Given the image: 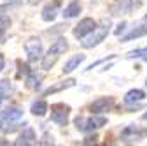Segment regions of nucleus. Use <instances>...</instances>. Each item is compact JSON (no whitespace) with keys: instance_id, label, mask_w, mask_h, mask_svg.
Masks as SVG:
<instances>
[{"instance_id":"obj_1","label":"nucleus","mask_w":147,"mask_h":146,"mask_svg":"<svg viewBox=\"0 0 147 146\" xmlns=\"http://www.w3.org/2000/svg\"><path fill=\"white\" fill-rule=\"evenodd\" d=\"M110 27H112V21H110L109 18H103V20H102L100 23H96V27L82 39V42H81L82 48L91 49V48L98 46L102 41H105V37H107L109 32H110Z\"/></svg>"},{"instance_id":"obj_2","label":"nucleus","mask_w":147,"mask_h":146,"mask_svg":"<svg viewBox=\"0 0 147 146\" xmlns=\"http://www.w3.org/2000/svg\"><path fill=\"white\" fill-rule=\"evenodd\" d=\"M67 49H68V42H67L65 37H60L56 42H53L51 48L47 49V53L42 57V69H44V70H49V69L54 65V62H56Z\"/></svg>"},{"instance_id":"obj_3","label":"nucleus","mask_w":147,"mask_h":146,"mask_svg":"<svg viewBox=\"0 0 147 146\" xmlns=\"http://www.w3.org/2000/svg\"><path fill=\"white\" fill-rule=\"evenodd\" d=\"M103 125H107V118L102 115H93V116H77L76 118V127L81 132H93L102 129Z\"/></svg>"},{"instance_id":"obj_4","label":"nucleus","mask_w":147,"mask_h":146,"mask_svg":"<svg viewBox=\"0 0 147 146\" xmlns=\"http://www.w3.org/2000/svg\"><path fill=\"white\" fill-rule=\"evenodd\" d=\"M147 137V129L140 125H128L121 130V141L124 143H138L140 139Z\"/></svg>"},{"instance_id":"obj_5","label":"nucleus","mask_w":147,"mask_h":146,"mask_svg":"<svg viewBox=\"0 0 147 146\" xmlns=\"http://www.w3.org/2000/svg\"><path fill=\"white\" fill-rule=\"evenodd\" d=\"M70 116V106L67 104H53L51 106V120L56 125H67Z\"/></svg>"},{"instance_id":"obj_6","label":"nucleus","mask_w":147,"mask_h":146,"mask_svg":"<svg viewBox=\"0 0 147 146\" xmlns=\"http://www.w3.org/2000/svg\"><path fill=\"white\" fill-rule=\"evenodd\" d=\"M140 5H142V0H117L110 11H112V14H116V16H121V14L133 12Z\"/></svg>"},{"instance_id":"obj_7","label":"nucleus","mask_w":147,"mask_h":146,"mask_svg":"<svg viewBox=\"0 0 147 146\" xmlns=\"http://www.w3.org/2000/svg\"><path fill=\"white\" fill-rule=\"evenodd\" d=\"M25 51L28 55V58L32 62L39 60L42 57V41L39 37H30L26 42H25Z\"/></svg>"},{"instance_id":"obj_8","label":"nucleus","mask_w":147,"mask_h":146,"mask_svg":"<svg viewBox=\"0 0 147 146\" xmlns=\"http://www.w3.org/2000/svg\"><path fill=\"white\" fill-rule=\"evenodd\" d=\"M114 107V99L112 97H100L96 100L91 102L89 109L93 115H103V113H109L110 109Z\"/></svg>"},{"instance_id":"obj_9","label":"nucleus","mask_w":147,"mask_h":146,"mask_svg":"<svg viewBox=\"0 0 147 146\" xmlns=\"http://www.w3.org/2000/svg\"><path fill=\"white\" fill-rule=\"evenodd\" d=\"M95 27H96V21L93 20V18H84V20H81L79 25L74 28V35H76L77 39H84Z\"/></svg>"},{"instance_id":"obj_10","label":"nucleus","mask_w":147,"mask_h":146,"mask_svg":"<svg viewBox=\"0 0 147 146\" xmlns=\"http://www.w3.org/2000/svg\"><path fill=\"white\" fill-rule=\"evenodd\" d=\"M60 5H61V0H53L47 5H44L42 9V20L44 21H53L56 18L58 11H60Z\"/></svg>"},{"instance_id":"obj_11","label":"nucleus","mask_w":147,"mask_h":146,"mask_svg":"<svg viewBox=\"0 0 147 146\" xmlns=\"http://www.w3.org/2000/svg\"><path fill=\"white\" fill-rule=\"evenodd\" d=\"M14 144H16V146H30V144H37V137H35L33 129L26 127V129L20 134V137L16 139V143H14Z\"/></svg>"},{"instance_id":"obj_12","label":"nucleus","mask_w":147,"mask_h":146,"mask_svg":"<svg viewBox=\"0 0 147 146\" xmlns=\"http://www.w3.org/2000/svg\"><path fill=\"white\" fill-rule=\"evenodd\" d=\"M144 35H147V23L138 25V27H135L133 30H130L126 35H123V37H121V42H130V41H133V39L144 37Z\"/></svg>"},{"instance_id":"obj_13","label":"nucleus","mask_w":147,"mask_h":146,"mask_svg":"<svg viewBox=\"0 0 147 146\" xmlns=\"http://www.w3.org/2000/svg\"><path fill=\"white\" fill-rule=\"evenodd\" d=\"M21 116H23V109L20 106H9L2 111V118L7 121H18Z\"/></svg>"},{"instance_id":"obj_14","label":"nucleus","mask_w":147,"mask_h":146,"mask_svg":"<svg viewBox=\"0 0 147 146\" xmlns=\"http://www.w3.org/2000/svg\"><path fill=\"white\" fill-rule=\"evenodd\" d=\"M84 55H74L72 58H68L65 62V67H63V74H70V72H74L76 69H79V65L84 62Z\"/></svg>"},{"instance_id":"obj_15","label":"nucleus","mask_w":147,"mask_h":146,"mask_svg":"<svg viewBox=\"0 0 147 146\" xmlns=\"http://www.w3.org/2000/svg\"><path fill=\"white\" fill-rule=\"evenodd\" d=\"M145 99V92L144 90H138V88H133L130 92H126L124 95V104H135V102H140Z\"/></svg>"},{"instance_id":"obj_16","label":"nucleus","mask_w":147,"mask_h":146,"mask_svg":"<svg viewBox=\"0 0 147 146\" xmlns=\"http://www.w3.org/2000/svg\"><path fill=\"white\" fill-rule=\"evenodd\" d=\"M81 4L77 2V0H72V2L63 9V18H67V20H70V18H76V16H79V12H81Z\"/></svg>"},{"instance_id":"obj_17","label":"nucleus","mask_w":147,"mask_h":146,"mask_svg":"<svg viewBox=\"0 0 147 146\" xmlns=\"http://www.w3.org/2000/svg\"><path fill=\"white\" fill-rule=\"evenodd\" d=\"M30 111H32V115H35V116H44V115L49 111V106H47L46 100H35V102L32 104V107H30Z\"/></svg>"},{"instance_id":"obj_18","label":"nucleus","mask_w":147,"mask_h":146,"mask_svg":"<svg viewBox=\"0 0 147 146\" xmlns=\"http://www.w3.org/2000/svg\"><path fill=\"white\" fill-rule=\"evenodd\" d=\"M74 85H76V79H67V81H63V83H58V85H54V86H49L47 90H44V93H42V95H51V93H56V92H60V90L70 88V86H74Z\"/></svg>"},{"instance_id":"obj_19","label":"nucleus","mask_w":147,"mask_h":146,"mask_svg":"<svg viewBox=\"0 0 147 146\" xmlns=\"http://www.w3.org/2000/svg\"><path fill=\"white\" fill-rule=\"evenodd\" d=\"M26 88H30V90H39V86H40V76H37V74H26Z\"/></svg>"},{"instance_id":"obj_20","label":"nucleus","mask_w":147,"mask_h":146,"mask_svg":"<svg viewBox=\"0 0 147 146\" xmlns=\"http://www.w3.org/2000/svg\"><path fill=\"white\" fill-rule=\"evenodd\" d=\"M14 92V86L9 79H0V93H2L4 97L5 95H11Z\"/></svg>"},{"instance_id":"obj_21","label":"nucleus","mask_w":147,"mask_h":146,"mask_svg":"<svg viewBox=\"0 0 147 146\" xmlns=\"http://www.w3.org/2000/svg\"><path fill=\"white\" fill-rule=\"evenodd\" d=\"M128 58H142V60H145L147 62V48H140V49H133V51H130L126 55Z\"/></svg>"},{"instance_id":"obj_22","label":"nucleus","mask_w":147,"mask_h":146,"mask_svg":"<svg viewBox=\"0 0 147 146\" xmlns=\"http://www.w3.org/2000/svg\"><path fill=\"white\" fill-rule=\"evenodd\" d=\"M9 27H11V20L7 16H0V33H4Z\"/></svg>"},{"instance_id":"obj_23","label":"nucleus","mask_w":147,"mask_h":146,"mask_svg":"<svg viewBox=\"0 0 147 146\" xmlns=\"http://www.w3.org/2000/svg\"><path fill=\"white\" fill-rule=\"evenodd\" d=\"M18 65H20V74H25V76H26V74H30V69H28V65H26V63H21V62H20Z\"/></svg>"},{"instance_id":"obj_24","label":"nucleus","mask_w":147,"mask_h":146,"mask_svg":"<svg viewBox=\"0 0 147 146\" xmlns=\"http://www.w3.org/2000/svg\"><path fill=\"white\" fill-rule=\"evenodd\" d=\"M124 30H126V23L123 21V23H119V25H117V28L114 30V33H116V35H117V37H119V35H121V33H123Z\"/></svg>"},{"instance_id":"obj_25","label":"nucleus","mask_w":147,"mask_h":146,"mask_svg":"<svg viewBox=\"0 0 147 146\" xmlns=\"http://www.w3.org/2000/svg\"><path fill=\"white\" fill-rule=\"evenodd\" d=\"M4 67H5V58H4V55L0 53V70H4Z\"/></svg>"},{"instance_id":"obj_26","label":"nucleus","mask_w":147,"mask_h":146,"mask_svg":"<svg viewBox=\"0 0 147 146\" xmlns=\"http://www.w3.org/2000/svg\"><path fill=\"white\" fill-rule=\"evenodd\" d=\"M84 143H86V144H89V143H96V136H93V137H86Z\"/></svg>"},{"instance_id":"obj_27","label":"nucleus","mask_w":147,"mask_h":146,"mask_svg":"<svg viewBox=\"0 0 147 146\" xmlns=\"http://www.w3.org/2000/svg\"><path fill=\"white\" fill-rule=\"evenodd\" d=\"M0 144H9L7 141H2V139H0Z\"/></svg>"},{"instance_id":"obj_28","label":"nucleus","mask_w":147,"mask_h":146,"mask_svg":"<svg viewBox=\"0 0 147 146\" xmlns=\"http://www.w3.org/2000/svg\"><path fill=\"white\" fill-rule=\"evenodd\" d=\"M2 100H4V95H2V93H0V104H2Z\"/></svg>"},{"instance_id":"obj_29","label":"nucleus","mask_w":147,"mask_h":146,"mask_svg":"<svg viewBox=\"0 0 147 146\" xmlns=\"http://www.w3.org/2000/svg\"><path fill=\"white\" fill-rule=\"evenodd\" d=\"M11 2H12V4H16V2H21V0H11Z\"/></svg>"},{"instance_id":"obj_30","label":"nucleus","mask_w":147,"mask_h":146,"mask_svg":"<svg viewBox=\"0 0 147 146\" xmlns=\"http://www.w3.org/2000/svg\"><path fill=\"white\" fill-rule=\"evenodd\" d=\"M142 118H144V120H147V113H144V116H142Z\"/></svg>"},{"instance_id":"obj_31","label":"nucleus","mask_w":147,"mask_h":146,"mask_svg":"<svg viewBox=\"0 0 147 146\" xmlns=\"http://www.w3.org/2000/svg\"><path fill=\"white\" fill-rule=\"evenodd\" d=\"M145 20H147V14H145Z\"/></svg>"},{"instance_id":"obj_32","label":"nucleus","mask_w":147,"mask_h":146,"mask_svg":"<svg viewBox=\"0 0 147 146\" xmlns=\"http://www.w3.org/2000/svg\"><path fill=\"white\" fill-rule=\"evenodd\" d=\"M145 85H147V81H145Z\"/></svg>"}]
</instances>
